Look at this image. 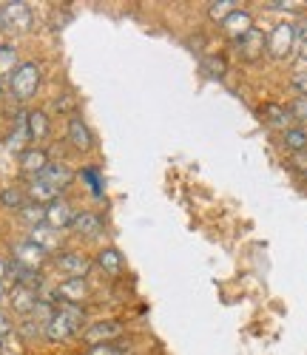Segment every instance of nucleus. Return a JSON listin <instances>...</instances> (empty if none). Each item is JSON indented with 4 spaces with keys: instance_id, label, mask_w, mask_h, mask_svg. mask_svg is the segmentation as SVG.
<instances>
[{
    "instance_id": "f257e3e1",
    "label": "nucleus",
    "mask_w": 307,
    "mask_h": 355,
    "mask_svg": "<svg viewBox=\"0 0 307 355\" xmlns=\"http://www.w3.org/2000/svg\"><path fill=\"white\" fill-rule=\"evenodd\" d=\"M80 330H83V310L77 304H60L46 324V336L51 341H66Z\"/></svg>"
},
{
    "instance_id": "f03ea898",
    "label": "nucleus",
    "mask_w": 307,
    "mask_h": 355,
    "mask_svg": "<svg viewBox=\"0 0 307 355\" xmlns=\"http://www.w3.org/2000/svg\"><path fill=\"white\" fill-rule=\"evenodd\" d=\"M38 85H40V66L38 63H20L15 69V74L9 77V88H12L15 100H20V103L32 100L38 94Z\"/></svg>"
},
{
    "instance_id": "7ed1b4c3",
    "label": "nucleus",
    "mask_w": 307,
    "mask_h": 355,
    "mask_svg": "<svg viewBox=\"0 0 307 355\" xmlns=\"http://www.w3.org/2000/svg\"><path fill=\"white\" fill-rule=\"evenodd\" d=\"M0 17H3V32L12 35H26L32 28V6L26 0H9L0 3Z\"/></svg>"
},
{
    "instance_id": "20e7f679",
    "label": "nucleus",
    "mask_w": 307,
    "mask_h": 355,
    "mask_svg": "<svg viewBox=\"0 0 307 355\" xmlns=\"http://www.w3.org/2000/svg\"><path fill=\"white\" fill-rule=\"evenodd\" d=\"M293 43H296V26L293 23H279L273 26V32L267 35V54L282 60L293 51Z\"/></svg>"
},
{
    "instance_id": "39448f33",
    "label": "nucleus",
    "mask_w": 307,
    "mask_h": 355,
    "mask_svg": "<svg viewBox=\"0 0 307 355\" xmlns=\"http://www.w3.org/2000/svg\"><path fill=\"white\" fill-rule=\"evenodd\" d=\"M233 46H236V54L242 57V60L254 63V60H259V57L267 51V37H265L262 28H256V26H254L251 32L244 35V37H239Z\"/></svg>"
},
{
    "instance_id": "423d86ee",
    "label": "nucleus",
    "mask_w": 307,
    "mask_h": 355,
    "mask_svg": "<svg viewBox=\"0 0 307 355\" xmlns=\"http://www.w3.org/2000/svg\"><path fill=\"white\" fill-rule=\"evenodd\" d=\"M117 336H122V324L119 321H97V324H91V327H85L83 330V338L88 341V344H111Z\"/></svg>"
},
{
    "instance_id": "0eeeda50",
    "label": "nucleus",
    "mask_w": 307,
    "mask_h": 355,
    "mask_svg": "<svg viewBox=\"0 0 307 355\" xmlns=\"http://www.w3.org/2000/svg\"><path fill=\"white\" fill-rule=\"evenodd\" d=\"M57 268L63 270L69 279H83L88 270H91V259L83 256V253H74V250H66L57 256Z\"/></svg>"
},
{
    "instance_id": "6e6552de",
    "label": "nucleus",
    "mask_w": 307,
    "mask_h": 355,
    "mask_svg": "<svg viewBox=\"0 0 307 355\" xmlns=\"http://www.w3.org/2000/svg\"><path fill=\"white\" fill-rule=\"evenodd\" d=\"M15 261L20 264V268H28V270H38L40 264L46 261V250L43 248H38L35 242H20V245H15Z\"/></svg>"
},
{
    "instance_id": "1a4fd4ad",
    "label": "nucleus",
    "mask_w": 307,
    "mask_h": 355,
    "mask_svg": "<svg viewBox=\"0 0 307 355\" xmlns=\"http://www.w3.org/2000/svg\"><path fill=\"white\" fill-rule=\"evenodd\" d=\"M74 211H72V205L63 202V199H57L51 205H46V225L54 227V230H63V227H72L74 222Z\"/></svg>"
},
{
    "instance_id": "9d476101",
    "label": "nucleus",
    "mask_w": 307,
    "mask_h": 355,
    "mask_svg": "<svg viewBox=\"0 0 307 355\" xmlns=\"http://www.w3.org/2000/svg\"><path fill=\"white\" fill-rule=\"evenodd\" d=\"M254 28V17H251V12H244V9H236L225 23H222V32L236 43L239 37H244Z\"/></svg>"
},
{
    "instance_id": "9b49d317",
    "label": "nucleus",
    "mask_w": 307,
    "mask_h": 355,
    "mask_svg": "<svg viewBox=\"0 0 307 355\" xmlns=\"http://www.w3.org/2000/svg\"><path fill=\"white\" fill-rule=\"evenodd\" d=\"M46 165H49V157H46L43 148H26V151L20 154V171L28 173L32 180L46 171Z\"/></svg>"
},
{
    "instance_id": "f8f14e48",
    "label": "nucleus",
    "mask_w": 307,
    "mask_h": 355,
    "mask_svg": "<svg viewBox=\"0 0 307 355\" xmlns=\"http://www.w3.org/2000/svg\"><path fill=\"white\" fill-rule=\"evenodd\" d=\"M28 199L46 208V205H51V202L60 199V188L51 185V182H46V180H40V176H35V180L28 182Z\"/></svg>"
},
{
    "instance_id": "ddd939ff",
    "label": "nucleus",
    "mask_w": 307,
    "mask_h": 355,
    "mask_svg": "<svg viewBox=\"0 0 307 355\" xmlns=\"http://www.w3.org/2000/svg\"><path fill=\"white\" fill-rule=\"evenodd\" d=\"M69 142L77 148V151H91V148H94V137H91L88 125L80 120V116H72L69 120Z\"/></svg>"
},
{
    "instance_id": "4468645a",
    "label": "nucleus",
    "mask_w": 307,
    "mask_h": 355,
    "mask_svg": "<svg viewBox=\"0 0 307 355\" xmlns=\"http://www.w3.org/2000/svg\"><path fill=\"white\" fill-rule=\"evenodd\" d=\"M9 304H12L15 313H32L38 307V293L32 287L15 284V290L9 293Z\"/></svg>"
},
{
    "instance_id": "2eb2a0df",
    "label": "nucleus",
    "mask_w": 307,
    "mask_h": 355,
    "mask_svg": "<svg viewBox=\"0 0 307 355\" xmlns=\"http://www.w3.org/2000/svg\"><path fill=\"white\" fill-rule=\"evenodd\" d=\"M57 295L66 304H77L88 295V284H85V279H66V282L57 284Z\"/></svg>"
},
{
    "instance_id": "dca6fc26",
    "label": "nucleus",
    "mask_w": 307,
    "mask_h": 355,
    "mask_svg": "<svg viewBox=\"0 0 307 355\" xmlns=\"http://www.w3.org/2000/svg\"><path fill=\"white\" fill-rule=\"evenodd\" d=\"M262 116L267 120L270 128H279V131H288L290 123H293V111L285 108V105H276V103H267V105L262 108Z\"/></svg>"
},
{
    "instance_id": "f3484780",
    "label": "nucleus",
    "mask_w": 307,
    "mask_h": 355,
    "mask_svg": "<svg viewBox=\"0 0 307 355\" xmlns=\"http://www.w3.org/2000/svg\"><path fill=\"white\" fill-rule=\"evenodd\" d=\"M26 125H28V137H32L35 142L49 137V116H46V111H28L26 114Z\"/></svg>"
},
{
    "instance_id": "a211bd4d",
    "label": "nucleus",
    "mask_w": 307,
    "mask_h": 355,
    "mask_svg": "<svg viewBox=\"0 0 307 355\" xmlns=\"http://www.w3.org/2000/svg\"><path fill=\"white\" fill-rule=\"evenodd\" d=\"M28 242H35L38 248H43V250L49 253V250H54V248H57V230H54V227H49L46 222H43V225H35V227H32V233H28Z\"/></svg>"
},
{
    "instance_id": "6ab92c4d",
    "label": "nucleus",
    "mask_w": 307,
    "mask_h": 355,
    "mask_svg": "<svg viewBox=\"0 0 307 355\" xmlns=\"http://www.w3.org/2000/svg\"><path fill=\"white\" fill-rule=\"evenodd\" d=\"M72 227L80 233V236H97V233H103V222H100V216H94V214H77L74 216V222H72Z\"/></svg>"
},
{
    "instance_id": "aec40b11",
    "label": "nucleus",
    "mask_w": 307,
    "mask_h": 355,
    "mask_svg": "<svg viewBox=\"0 0 307 355\" xmlns=\"http://www.w3.org/2000/svg\"><path fill=\"white\" fill-rule=\"evenodd\" d=\"M17 66H20V63H17V51H15V46H12V43H0V80L12 77Z\"/></svg>"
},
{
    "instance_id": "412c9836",
    "label": "nucleus",
    "mask_w": 307,
    "mask_h": 355,
    "mask_svg": "<svg viewBox=\"0 0 307 355\" xmlns=\"http://www.w3.org/2000/svg\"><path fill=\"white\" fill-rule=\"evenodd\" d=\"M40 180H46V182H51V185H57L60 191H63V185H69V180H72V171L66 168V165H46V171L40 173Z\"/></svg>"
},
{
    "instance_id": "4be33fe9",
    "label": "nucleus",
    "mask_w": 307,
    "mask_h": 355,
    "mask_svg": "<svg viewBox=\"0 0 307 355\" xmlns=\"http://www.w3.org/2000/svg\"><path fill=\"white\" fill-rule=\"evenodd\" d=\"M97 264L108 273V276H117L119 270H122V256H119V250H114V248H106V250H100V256H97Z\"/></svg>"
},
{
    "instance_id": "5701e85b",
    "label": "nucleus",
    "mask_w": 307,
    "mask_h": 355,
    "mask_svg": "<svg viewBox=\"0 0 307 355\" xmlns=\"http://www.w3.org/2000/svg\"><path fill=\"white\" fill-rule=\"evenodd\" d=\"M28 139H32V137H28V125H26V114H20L17 116V125H15V131H12V137H9V148H12V151H26V142Z\"/></svg>"
},
{
    "instance_id": "b1692460",
    "label": "nucleus",
    "mask_w": 307,
    "mask_h": 355,
    "mask_svg": "<svg viewBox=\"0 0 307 355\" xmlns=\"http://www.w3.org/2000/svg\"><path fill=\"white\" fill-rule=\"evenodd\" d=\"M236 9H239L236 0H213V3H208V15L217 23H225Z\"/></svg>"
},
{
    "instance_id": "393cba45",
    "label": "nucleus",
    "mask_w": 307,
    "mask_h": 355,
    "mask_svg": "<svg viewBox=\"0 0 307 355\" xmlns=\"http://www.w3.org/2000/svg\"><path fill=\"white\" fill-rule=\"evenodd\" d=\"M285 148L290 154H299V151H307V131L304 128H288L285 137H282Z\"/></svg>"
},
{
    "instance_id": "a878e982",
    "label": "nucleus",
    "mask_w": 307,
    "mask_h": 355,
    "mask_svg": "<svg viewBox=\"0 0 307 355\" xmlns=\"http://www.w3.org/2000/svg\"><path fill=\"white\" fill-rule=\"evenodd\" d=\"M0 205L9 208V211H20L26 205V196H23L20 188H3V191H0Z\"/></svg>"
},
{
    "instance_id": "bb28decb",
    "label": "nucleus",
    "mask_w": 307,
    "mask_h": 355,
    "mask_svg": "<svg viewBox=\"0 0 307 355\" xmlns=\"http://www.w3.org/2000/svg\"><path fill=\"white\" fill-rule=\"evenodd\" d=\"M20 216L26 222H32V227H35V225H43L46 222V208H43V205H38V202H26L23 208H20Z\"/></svg>"
},
{
    "instance_id": "cd10ccee",
    "label": "nucleus",
    "mask_w": 307,
    "mask_h": 355,
    "mask_svg": "<svg viewBox=\"0 0 307 355\" xmlns=\"http://www.w3.org/2000/svg\"><path fill=\"white\" fill-rule=\"evenodd\" d=\"M85 355H126L119 347H114V344H97V347H91Z\"/></svg>"
},
{
    "instance_id": "c85d7f7f",
    "label": "nucleus",
    "mask_w": 307,
    "mask_h": 355,
    "mask_svg": "<svg viewBox=\"0 0 307 355\" xmlns=\"http://www.w3.org/2000/svg\"><path fill=\"white\" fill-rule=\"evenodd\" d=\"M208 71H213V77H222L225 74V63L222 60H217V57H208V60L202 63Z\"/></svg>"
},
{
    "instance_id": "c756f323",
    "label": "nucleus",
    "mask_w": 307,
    "mask_h": 355,
    "mask_svg": "<svg viewBox=\"0 0 307 355\" xmlns=\"http://www.w3.org/2000/svg\"><path fill=\"white\" fill-rule=\"evenodd\" d=\"M290 165H293L299 173H304V176H307V151H299V154H293V157H290Z\"/></svg>"
},
{
    "instance_id": "7c9ffc66",
    "label": "nucleus",
    "mask_w": 307,
    "mask_h": 355,
    "mask_svg": "<svg viewBox=\"0 0 307 355\" xmlns=\"http://www.w3.org/2000/svg\"><path fill=\"white\" fill-rule=\"evenodd\" d=\"M293 116H296V120H307V94L304 97H299L296 103H293Z\"/></svg>"
},
{
    "instance_id": "2f4dec72",
    "label": "nucleus",
    "mask_w": 307,
    "mask_h": 355,
    "mask_svg": "<svg viewBox=\"0 0 307 355\" xmlns=\"http://www.w3.org/2000/svg\"><path fill=\"white\" fill-rule=\"evenodd\" d=\"M293 88H296V92L304 97L307 94V69H301L296 77H293Z\"/></svg>"
},
{
    "instance_id": "473e14b6",
    "label": "nucleus",
    "mask_w": 307,
    "mask_h": 355,
    "mask_svg": "<svg viewBox=\"0 0 307 355\" xmlns=\"http://www.w3.org/2000/svg\"><path fill=\"white\" fill-rule=\"evenodd\" d=\"M9 333H12V318H9L6 310H0V338L9 336Z\"/></svg>"
},
{
    "instance_id": "72a5a7b5",
    "label": "nucleus",
    "mask_w": 307,
    "mask_h": 355,
    "mask_svg": "<svg viewBox=\"0 0 307 355\" xmlns=\"http://www.w3.org/2000/svg\"><path fill=\"white\" fill-rule=\"evenodd\" d=\"M296 40H301V43H307V20H301V23H296Z\"/></svg>"
},
{
    "instance_id": "f704fd0d",
    "label": "nucleus",
    "mask_w": 307,
    "mask_h": 355,
    "mask_svg": "<svg viewBox=\"0 0 307 355\" xmlns=\"http://www.w3.org/2000/svg\"><path fill=\"white\" fill-rule=\"evenodd\" d=\"M270 9H296V3H285V0H273V3H267Z\"/></svg>"
},
{
    "instance_id": "c9c22d12",
    "label": "nucleus",
    "mask_w": 307,
    "mask_h": 355,
    "mask_svg": "<svg viewBox=\"0 0 307 355\" xmlns=\"http://www.w3.org/2000/svg\"><path fill=\"white\" fill-rule=\"evenodd\" d=\"M9 276V261L6 259H0V282H3Z\"/></svg>"
},
{
    "instance_id": "e433bc0d",
    "label": "nucleus",
    "mask_w": 307,
    "mask_h": 355,
    "mask_svg": "<svg viewBox=\"0 0 307 355\" xmlns=\"http://www.w3.org/2000/svg\"><path fill=\"white\" fill-rule=\"evenodd\" d=\"M0 299H3V282H0Z\"/></svg>"
},
{
    "instance_id": "4c0bfd02",
    "label": "nucleus",
    "mask_w": 307,
    "mask_h": 355,
    "mask_svg": "<svg viewBox=\"0 0 307 355\" xmlns=\"http://www.w3.org/2000/svg\"><path fill=\"white\" fill-rule=\"evenodd\" d=\"M0 32H3V17H0Z\"/></svg>"
},
{
    "instance_id": "58836bf2",
    "label": "nucleus",
    "mask_w": 307,
    "mask_h": 355,
    "mask_svg": "<svg viewBox=\"0 0 307 355\" xmlns=\"http://www.w3.org/2000/svg\"><path fill=\"white\" fill-rule=\"evenodd\" d=\"M0 355H3V341H0Z\"/></svg>"
}]
</instances>
